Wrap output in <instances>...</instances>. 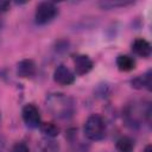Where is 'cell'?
<instances>
[{
	"label": "cell",
	"mask_w": 152,
	"mask_h": 152,
	"mask_svg": "<svg viewBox=\"0 0 152 152\" xmlns=\"http://www.w3.org/2000/svg\"><path fill=\"white\" fill-rule=\"evenodd\" d=\"M58 13L57 6L51 1H42L36 7L34 20L38 25H45L50 23Z\"/></svg>",
	"instance_id": "cell-3"
},
{
	"label": "cell",
	"mask_w": 152,
	"mask_h": 152,
	"mask_svg": "<svg viewBox=\"0 0 152 152\" xmlns=\"http://www.w3.org/2000/svg\"><path fill=\"white\" fill-rule=\"evenodd\" d=\"M46 108L52 116L59 120L70 119L76 110L72 97L62 93H53L46 97Z\"/></svg>",
	"instance_id": "cell-1"
},
{
	"label": "cell",
	"mask_w": 152,
	"mask_h": 152,
	"mask_svg": "<svg viewBox=\"0 0 152 152\" xmlns=\"http://www.w3.org/2000/svg\"><path fill=\"white\" fill-rule=\"evenodd\" d=\"M5 148V140L2 138H0V152H2Z\"/></svg>",
	"instance_id": "cell-16"
},
{
	"label": "cell",
	"mask_w": 152,
	"mask_h": 152,
	"mask_svg": "<svg viewBox=\"0 0 152 152\" xmlns=\"http://www.w3.org/2000/svg\"><path fill=\"white\" fill-rule=\"evenodd\" d=\"M10 152H30V148H28V145L26 142L18 141V142H15L12 146V148H11Z\"/></svg>",
	"instance_id": "cell-14"
},
{
	"label": "cell",
	"mask_w": 152,
	"mask_h": 152,
	"mask_svg": "<svg viewBox=\"0 0 152 152\" xmlns=\"http://www.w3.org/2000/svg\"><path fill=\"white\" fill-rule=\"evenodd\" d=\"M23 120L25 125L30 128H38L40 125V113L37 106L33 103H27L21 110Z\"/></svg>",
	"instance_id": "cell-4"
},
{
	"label": "cell",
	"mask_w": 152,
	"mask_h": 152,
	"mask_svg": "<svg viewBox=\"0 0 152 152\" xmlns=\"http://www.w3.org/2000/svg\"><path fill=\"white\" fill-rule=\"evenodd\" d=\"M115 147L119 152H132L134 148V141L129 137H121L116 140Z\"/></svg>",
	"instance_id": "cell-11"
},
{
	"label": "cell",
	"mask_w": 152,
	"mask_h": 152,
	"mask_svg": "<svg viewBox=\"0 0 152 152\" xmlns=\"http://www.w3.org/2000/svg\"><path fill=\"white\" fill-rule=\"evenodd\" d=\"M0 25H1V21H0Z\"/></svg>",
	"instance_id": "cell-18"
},
{
	"label": "cell",
	"mask_w": 152,
	"mask_h": 152,
	"mask_svg": "<svg viewBox=\"0 0 152 152\" xmlns=\"http://www.w3.org/2000/svg\"><path fill=\"white\" fill-rule=\"evenodd\" d=\"M84 135L91 141L102 140L106 137V122L100 114H91L84 122Z\"/></svg>",
	"instance_id": "cell-2"
},
{
	"label": "cell",
	"mask_w": 152,
	"mask_h": 152,
	"mask_svg": "<svg viewBox=\"0 0 152 152\" xmlns=\"http://www.w3.org/2000/svg\"><path fill=\"white\" fill-rule=\"evenodd\" d=\"M11 6V2L10 1H4V0H0V13H4L6 11H8Z\"/></svg>",
	"instance_id": "cell-15"
},
{
	"label": "cell",
	"mask_w": 152,
	"mask_h": 152,
	"mask_svg": "<svg viewBox=\"0 0 152 152\" xmlns=\"http://www.w3.org/2000/svg\"><path fill=\"white\" fill-rule=\"evenodd\" d=\"M142 152H152V146H151V145H147Z\"/></svg>",
	"instance_id": "cell-17"
},
{
	"label": "cell",
	"mask_w": 152,
	"mask_h": 152,
	"mask_svg": "<svg viewBox=\"0 0 152 152\" xmlns=\"http://www.w3.org/2000/svg\"><path fill=\"white\" fill-rule=\"evenodd\" d=\"M151 71H147L146 74L144 75H140V76H137L135 78H133L131 81V84L133 88L135 89H142V88H146V89H151Z\"/></svg>",
	"instance_id": "cell-10"
},
{
	"label": "cell",
	"mask_w": 152,
	"mask_h": 152,
	"mask_svg": "<svg viewBox=\"0 0 152 152\" xmlns=\"http://www.w3.org/2000/svg\"><path fill=\"white\" fill-rule=\"evenodd\" d=\"M17 74L21 78H31L36 75V64L32 59H23L17 65Z\"/></svg>",
	"instance_id": "cell-7"
},
{
	"label": "cell",
	"mask_w": 152,
	"mask_h": 152,
	"mask_svg": "<svg viewBox=\"0 0 152 152\" xmlns=\"http://www.w3.org/2000/svg\"><path fill=\"white\" fill-rule=\"evenodd\" d=\"M53 81L61 86H70L75 81V75L68 66L61 64L53 71Z\"/></svg>",
	"instance_id": "cell-5"
},
{
	"label": "cell",
	"mask_w": 152,
	"mask_h": 152,
	"mask_svg": "<svg viewBox=\"0 0 152 152\" xmlns=\"http://www.w3.org/2000/svg\"><path fill=\"white\" fill-rule=\"evenodd\" d=\"M38 128L42 131V133H44L49 138H55V137H57L59 134L58 126L52 124V122H40Z\"/></svg>",
	"instance_id": "cell-12"
},
{
	"label": "cell",
	"mask_w": 152,
	"mask_h": 152,
	"mask_svg": "<svg viewBox=\"0 0 152 152\" xmlns=\"http://www.w3.org/2000/svg\"><path fill=\"white\" fill-rule=\"evenodd\" d=\"M116 66L120 71H131L135 68V61L128 55H120L116 58Z\"/></svg>",
	"instance_id": "cell-9"
},
{
	"label": "cell",
	"mask_w": 152,
	"mask_h": 152,
	"mask_svg": "<svg viewBox=\"0 0 152 152\" xmlns=\"http://www.w3.org/2000/svg\"><path fill=\"white\" fill-rule=\"evenodd\" d=\"M132 50L135 55H138L140 57H144V58H147V57H150L152 49H151V44L146 39L137 38L132 43Z\"/></svg>",
	"instance_id": "cell-8"
},
{
	"label": "cell",
	"mask_w": 152,
	"mask_h": 152,
	"mask_svg": "<svg viewBox=\"0 0 152 152\" xmlns=\"http://www.w3.org/2000/svg\"><path fill=\"white\" fill-rule=\"evenodd\" d=\"M134 4L133 1H125V0H108V1H101L99 2V6L104 8V10H113V8H118V7H125V6H129Z\"/></svg>",
	"instance_id": "cell-13"
},
{
	"label": "cell",
	"mask_w": 152,
	"mask_h": 152,
	"mask_svg": "<svg viewBox=\"0 0 152 152\" xmlns=\"http://www.w3.org/2000/svg\"><path fill=\"white\" fill-rule=\"evenodd\" d=\"M75 71L77 75H86L93 69V61L87 55H75L72 57Z\"/></svg>",
	"instance_id": "cell-6"
}]
</instances>
